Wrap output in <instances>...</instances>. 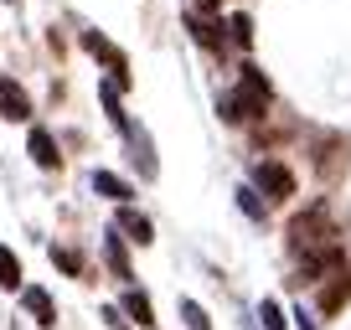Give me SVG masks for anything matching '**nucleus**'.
<instances>
[{
	"label": "nucleus",
	"mask_w": 351,
	"mask_h": 330,
	"mask_svg": "<svg viewBox=\"0 0 351 330\" xmlns=\"http://www.w3.org/2000/svg\"><path fill=\"white\" fill-rule=\"evenodd\" d=\"M52 264H57V268H67V274H83V258H77L73 248H52Z\"/></svg>",
	"instance_id": "nucleus-17"
},
{
	"label": "nucleus",
	"mask_w": 351,
	"mask_h": 330,
	"mask_svg": "<svg viewBox=\"0 0 351 330\" xmlns=\"http://www.w3.org/2000/svg\"><path fill=\"white\" fill-rule=\"evenodd\" d=\"M119 227L130 232V242H140V248H145V242H155V227H150V217H140V212H130V207H124V201H119Z\"/></svg>",
	"instance_id": "nucleus-7"
},
{
	"label": "nucleus",
	"mask_w": 351,
	"mask_h": 330,
	"mask_svg": "<svg viewBox=\"0 0 351 330\" xmlns=\"http://www.w3.org/2000/svg\"><path fill=\"white\" fill-rule=\"evenodd\" d=\"M258 320H263V330H285V309H279L274 299H263V305H258Z\"/></svg>",
	"instance_id": "nucleus-16"
},
{
	"label": "nucleus",
	"mask_w": 351,
	"mask_h": 330,
	"mask_svg": "<svg viewBox=\"0 0 351 330\" xmlns=\"http://www.w3.org/2000/svg\"><path fill=\"white\" fill-rule=\"evenodd\" d=\"M186 31L197 36L202 47H222V26H217V21H207V16H186Z\"/></svg>",
	"instance_id": "nucleus-11"
},
{
	"label": "nucleus",
	"mask_w": 351,
	"mask_h": 330,
	"mask_svg": "<svg viewBox=\"0 0 351 330\" xmlns=\"http://www.w3.org/2000/svg\"><path fill=\"white\" fill-rule=\"evenodd\" d=\"M238 207H243V212H248V217H263V201H258V196H253V191H238Z\"/></svg>",
	"instance_id": "nucleus-19"
},
{
	"label": "nucleus",
	"mask_w": 351,
	"mask_h": 330,
	"mask_svg": "<svg viewBox=\"0 0 351 330\" xmlns=\"http://www.w3.org/2000/svg\"><path fill=\"white\" fill-rule=\"evenodd\" d=\"M21 305H26V309L36 315V325H47V330L57 325V305H52V294H47V289L26 284V289H21Z\"/></svg>",
	"instance_id": "nucleus-6"
},
{
	"label": "nucleus",
	"mask_w": 351,
	"mask_h": 330,
	"mask_svg": "<svg viewBox=\"0 0 351 330\" xmlns=\"http://www.w3.org/2000/svg\"><path fill=\"white\" fill-rule=\"evenodd\" d=\"M0 114H5V119H32V99H26V88L11 83V77H0Z\"/></svg>",
	"instance_id": "nucleus-4"
},
{
	"label": "nucleus",
	"mask_w": 351,
	"mask_h": 330,
	"mask_svg": "<svg viewBox=\"0 0 351 330\" xmlns=\"http://www.w3.org/2000/svg\"><path fill=\"white\" fill-rule=\"evenodd\" d=\"M83 47H88V52H93V57H99V62L114 73V83H130V57H124L104 31H83Z\"/></svg>",
	"instance_id": "nucleus-3"
},
{
	"label": "nucleus",
	"mask_w": 351,
	"mask_h": 330,
	"mask_svg": "<svg viewBox=\"0 0 351 330\" xmlns=\"http://www.w3.org/2000/svg\"><path fill=\"white\" fill-rule=\"evenodd\" d=\"M228 31H232V42H238V47H248V42H253V21H248V16H232Z\"/></svg>",
	"instance_id": "nucleus-18"
},
{
	"label": "nucleus",
	"mask_w": 351,
	"mask_h": 330,
	"mask_svg": "<svg viewBox=\"0 0 351 330\" xmlns=\"http://www.w3.org/2000/svg\"><path fill=\"white\" fill-rule=\"evenodd\" d=\"M253 186H258L269 201H289L295 196V170L279 165V160H258L253 165Z\"/></svg>",
	"instance_id": "nucleus-2"
},
{
	"label": "nucleus",
	"mask_w": 351,
	"mask_h": 330,
	"mask_svg": "<svg viewBox=\"0 0 351 330\" xmlns=\"http://www.w3.org/2000/svg\"><path fill=\"white\" fill-rule=\"evenodd\" d=\"M269 103H274V88H269V77H263L258 67H243V73H238V93H232V99H222V119H228V124L258 119Z\"/></svg>",
	"instance_id": "nucleus-1"
},
{
	"label": "nucleus",
	"mask_w": 351,
	"mask_h": 330,
	"mask_svg": "<svg viewBox=\"0 0 351 330\" xmlns=\"http://www.w3.org/2000/svg\"><path fill=\"white\" fill-rule=\"evenodd\" d=\"M104 258H109V268H114V279H124V284H130V279H134V268H130V258H124V248H119V232H109V238H104Z\"/></svg>",
	"instance_id": "nucleus-8"
},
{
	"label": "nucleus",
	"mask_w": 351,
	"mask_h": 330,
	"mask_svg": "<svg viewBox=\"0 0 351 330\" xmlns=\"http://www.w3.org/2000/svg\"><path fill=\"white\" fill-rule=\"evenodd\" d=\"M93 191H104L109 201H130V196H134V191H130V181L109 176V170H93Z\"/></svg>",
	"instance_id": "nucleus-9"
},
{
	"label": "nucleus",
	"mask_w": 351,
	"mask_h": 330,
	"mask_svg": "<svg viewBox=\"0 0 351 330\" xmlns=\"http://www.w3.org/2000/svg\"><path fill=\"white\" fill-rule=\"evenodd\" d=\"M351 299V274H336V284L326 289V294H320V309H326V315H336L341 305H346Z\"/></svg>",
	"instance_id": "nucleus-12"
},
{
	"label": "nucleus",
	"mask_w": 351,
	"mask_h": 330,
	"mask_svg": "<svg viewBox=\"0 0 351 330\" xmlns=\"http://www.w3.org/2000/svg\"><path fill=\"white\" fill-rule=\"evenodd\" d=\"M124 315L140 320V330H150V325H155V309H150V299H145L140 289H130V294H124Z\"/></svg>",
	"instance_id": "nucleus-10"
},
{
	"label": "nucleus",
	"mask_w": 351,
	"mask_h": 330,
	"mask_svg": "<svg viewBox=\"0 0 351 330\" xmlns=\"http://www.w3.org/2000/svg\"><path fill=\"white\" fill-rule=\"evenodd\" d=\"M197 5H202V11H217V5H222V0H197Z\"/></svg>",
	"instance_id": "nucleus-20"
},
{
	"label": "nucleus",
	"mask_w": 351,
	"mask_h": 330,
	"mask_svg": "<svg viewBox=\"0 0 351 330\" xmlns=\"http://www.w3.org/2000/svg\"><path fill=\"white\" fill-rule=\"evenodd\" d=\"M99 99H104V109H109V119L119 124L124 134H130V114H124V103H119V88H114V83H104V88H99Z\"/></svg>",
	"instance_id": "nucleus-13"
},
{
	"label": "nucleus",
	"mask_w": 351,
	"mask_h": 330,
	"mask_svg": "<svg viewBox=\"0 0 351 330\" xmlns=\"http://www.w3.org/2000/svg\"><path fill=\"white\" fill-rule=\"evenodd\" d=\"M26 150H32V160L42 165V170H57V165H62V155H57V140H52V134L42 129V124H36V129H32V140H26Z\"/></svg>",
	"instance_id": "nucleus-5"
},
{
	"label": "nucleus",
	"mask_w": 351,
	"mask_h": 330,
	"mask_svg": "<svg viewBox=\"0 0 351 330\" xmlns=\"http://www.w3.org/2000/svg\"><path fill=\"white\" fill-rule=\"evenodd\" d=\"M0 284H5V289L21 284V258H16L11 248H0Z\"/></svg>",
	"instance_id": "nucleus-14"
},
{
	"label": "nucleus",
	"mask_w": 351,
	"mask_h": 330,
	"mask_svg": "<svg viewBox=\"0 0 351 330\" xmlns=\"http://www.w3.org/2000/svg\"><path fill=\"white\" fill-rule=\"evenodd\" d=\"M181 320H186V330H212V320H207V309L197 305V299H181Z\"/></svg>",
	"instance_id": "nucleus-15"
}]
</instances>
